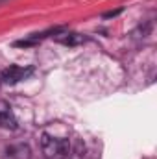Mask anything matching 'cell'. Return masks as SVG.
Instances as JSON below:
<instances>
[{"label": "cell", "instance_id": "obj_1", "mask_svg": "<svg viewBox=\"0 0 157 159\" xmlns=\"http://www.w3.org/2000/svg\"><path fill=\"white\" fill-rule=\"evenodd\" d=\"M41 150L44 159H67L70 152V143L67 137H57L50 133L41 135Z\"/></svg>", "mask_w": 157, "mask_h": 159}, {"label": "cell", "instance_id": "obj_2", "mask_svg": "<svg viewBox=\"0 0 157 159\" xmlns=\"http://www.w3.org/2000/svg\"><path fill=\"white\" fill-rule=\"evenodd\" d=\"M32 72H34V69H32V67L24 69V67H17V65H13V67H9L7 70H4L2 80H4V83L13 85V83H17V81H20V80H26Z\"/></svg>", "mask_w": 157, "mask_h": 159}, {"label": "cell", "instance_id": "obj_3", "mask_svg": "<svg viewBox=\"0 0 157 159\" xmlns=\"http://www.w3.org/2000/svg\"><path fill=\"white\" fill-rule=\"evenodd\" d=\"M0 126L7 128V129H15L17 128V119H15L11 107L6 102H0Z\"/></svg>", "mask_w": 157, "mask_h": 159}, {"label": "cell", "instance_id": "obj_4", "mask_svg": "<svg viewBox=\"0 0 157 159\" xmlns=\"http://www.w3.org/2000/svg\"><path fill=\"white\" fill-rule=\"evenodd\" d=\"M6 157L7 159H30L32 152L28 144H11L6 148Z\"/></svg>", "mask_w": 157, "mask_h": 159}, {"label": "cell", "instance_id": "obj_5", "mask_svg": "<svg viewBox=\"0 0 157 159\" xmlns=\"http://www.w3.org/2000/svg\"><path fill=\"white\" fill-rule=\"evenodd\" d=\"M56 41L61 43V44H67V46H74V44H79L81 41H85L79 34H72V32H57L56 34Z\"/></svg>", "mask_w": 157, "mask_h": 159}, {"label": "cell", "instance_id": "obj_6", "mask_svg": "<svg viewBox=\"0 0 157 159\" xmlns=\"http://www.w3.org/2000/svg\"><path fill=\"white\" fill-rule=\"evenodd\" d=\"M118 13H120V9H117V11H109V13H105L104 17H105V19H107V17H115V15H118Z\"/></svg>", "mask_w": 157, "mask_h": 159}]
</instances>
